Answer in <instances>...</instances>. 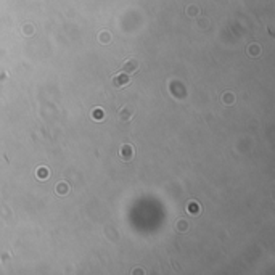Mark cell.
Wrapping results in <instances>:
<instances>
[{
  "instance_id": "2",
  "label": "cell",
  "mask_w": 275,
  "mask_h": 275,
  "mask_svg": "<svg viewBox=\"0 0 275 275\" xmlns=\"http://www.w3.org/2000/svg\"><path fill=\"white\" fill-rule=\"evenodd\" d=\"M129 81H131V79H129V76L126 74V72H122V74H116V76H114L113 84H114L116 87H121V89H122V87H126L127 84H129Z\"/></svg>"
},
{
  "instance_id": "6",
  "label": "cell",
  "mask_w": 275,
  "mask_h": 275,
  "mask_svg": "<svg viewBox=\"0 0 275 275\" xmlns=\"http://www.w3.org/2000/svg\"><path fill=\"white\" fill-rule=\"evenodd\" d=\"M58 190H60V192H58L60 195H64V193H66V185H64V183H60V185H58Z\"/></svg>"
},
{
  "instance_id": "3",
  "label": "cell",
  "mask_w": 275,
  "mask_h": 275,
  "mask_svg": "<svg viewBox=\"0 0 275 275\" xmlns=\"http://www.w3.org/2000/svg\"><path fill=\"white\" fill-rule=\"evenodd\" d=\"M138 68V63H137V60H127L126 61V64H124V69L127 71V72H131V71H135Z\"/></svg>"
},
{
  "instance_id": "4",
  "label": "cell",
  "mask_w": 275,
  "mask_h": 275,
  "mask_svg": "<svg viewBox=\"0 0 275 275\" xmlns=\"http://www.w3.org/2000/svg\"><path fill=\"white\" fill-rule=\"evenodd\" d=\"M37 176H39L40 180H45V179L48 177V169H47V167H40V169L37 171Z\"/></svg>"
},
{
  "instance_id": "1",
  "label": "cell",
  "mask_w": 275,
  "mask_h": 275,
  "mask_svg": "<svg viewBox=\"0 0 275 275\" xmlns=\"http://www.w3.org/2000/svg\"><path fill=\"white\" fill-rule=\"evenodd\" d=\"M134 155H135V150H134L131 145H122L121 150H119V156L124 161H131L134 158Z\"/></svg>"
},
{
  "instance_id": "5",
  "label": "cell",
  "mask_w": 275,
  "mask_h": 275,
  "mask_svg": "<svg viewBox=\"0 0 275 275\" xmlns=\"http://www.w3.org/2000/svg\"><path fill=\"white\" fill-rule=\"evenodd\" d=\"M92 117H93V119H98V121H100V119H103V111L100 110V108L93 110V111H92Z\"/></svg>"
}]
</instances>
